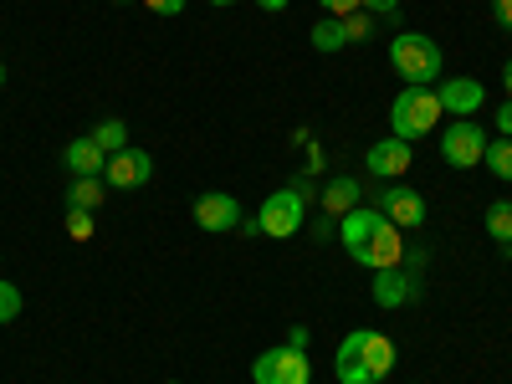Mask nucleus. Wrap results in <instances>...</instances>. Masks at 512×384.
I'll return each instance as SVG.
<instances>
[{
	"label": "nucleus",
	"instance_id": "obj_35",
	"mask_svg": "<svg viewBox=\"0 0 512 384\" xmlns=\"http://www.w3.org/2000/svg\"><path fill=\"white\" fill-rule=\"evenodd\" d=\"M169 384H185V379H169Z\"/></svg>",
	"mask_w": 512,
	"mask_h": 384
},
{
	"label": "nucleus",
	"instance_id": "obj_37",
	"mask_svg": "<svg viewBox=\"0 0 512 384\" xmlns=\"http://www.w3.org/2000/svg\"><path fill=\"white\" fill-rule=\"evenodd\" d=\"M507 256H512V246H507Z\"/></svg>",
	"mask_w": 512,
	"mask_h": 384
},
{
	"label": "nucleus",
	"instance_id": "obj_10",
	"mask_svg": "<svg viewBox=\"0 0 512 384\" xmlns=\"http://www.w3.org/2000/svg\"><path fill=\"white\" fill-rule=\"evenodd\" d=\"M436 98H441V113L472 118V113H482V103H487V88H482L477 77H441V82H436Z\"/></svg>",
	"mask_w": 512,
	"mask_h": 384
},
{
	"label": "nucleus",
	"instance_id": "obj_2",
	"mask_svg": "<svg viewBox=\"0 0 512 384\" xmlns=\"http://www.w3.org/2000/svg\"><path fill=\"white\" fill-rule=\"evenodd\" d=\"M436 123H441V98H436V88H405V93L390 103V134L405 139V144H420Z\"/></svg>",
	"mask_w": 512,
	"mask_h": 384
},
{
	"label": "nucleus",
	"instance_id": "obj_30",
	"mask_svg": "<svg viewBox=\"0 0 512 384\" xmlns=\"http://www.w3.org/2000/svg\"><path fill=\"white\" fill-rule=\"evenodd\" d=\"M308 338H313V333H308V328H303V323H297V328H292V333H287V344H292V349H308Z\"/></svg>",
	"mask_w": 512,
	"mask_h": 384
},
{
	"label": "nucleus",
	"instance_id": "obj_9",
	"mask_svg": "<svg viewBox=\"0 0 512 384\" xmlns=\"http://www.w3.org/2000/svg\"><path fill=\"white\" fill-rule=\"evenodd\" d=\"M246 216H241V200L236 195H226V190H205V195H195V226L200 231H236Z\"/></svg>",
	"mask_w": 512,
	"mask_h": 384
},
{
	"label": "nucleus",
	"instance_id": "obj_16",
	"mask_svg": "<svg viewBox=\"0 0 512 384\" xmlns=\"http://www.w3.org/2000/svg\"><path fill=\"white\" fill-rule=\"evenodd\" d=\"M359 205V180H328L323 190V216H349Z\"/></svg>",
	"mask_w": 512,
	"mask_h": 384
},
{
	"label": "nucleus",
	"instance_id": "obj_15",
	"mask_svg": "<svg viewBox=\"0 0 512 384\" xmlns=\"http://www.w3.org/2000/svg\"><path fill=\"white\" fill-rule=\"evenodd\" d=\"M364 364H369V374H374V384L379 379H390L395 374V344H390V338H384V333H374V328H364Z\"/></svg>",
	"mask_w": 512,
	"mask_h": 384
},
{
	"label": "nucleus",
	"instance_id": "obj_33",
	"mask_svg": "<svg viewBox=\"0 0 512 384\" xmlns=\"http://www.w3.org/2000/svg\"><path fill=\"white\" fill-rule=\"evenodd\" d=\"M205 6H236V0H205Z\"/></svg>",
	"mask_w": 512,
	"mask_h": 384
},
{
	"label": "nucleus",
	"instance_id": "obj_1",
	"mask_svg": "<svg viewBox=\"0 0 512 384\" xmlns=\"http://www.w3.org/2000/svg\"><path fill=\"white\" fill-rule=\"evenodd\" d=\"M390 67L400 72L405 88H436L446 57H441V47H436L425 31H400V36L390 41Z\"/></svg>",
	"mask_w": 512,
	"mask_h": 384
},
{
	"label": "nucleus",
	"instance_id": "obj_8",
	"mask_svg": "<svg viewBox=\"0 0 512 384\" xmlns=\"http://www.w3.org/2000/svg\"><path fill=\"white\" fill-rule=\"evenodd\" d=\"M369 292H374L379 308H405V303H415V297H420V262H410V267L400 262V267H390V272H374Z\"/></svg>",
	"mask_w": 512,
	"mask_h": 384
},
{
	"label": "nucleus",
	"instance_id": "obj_31",
	"mask_svg": "<svg viewBox=\"0 0 512 384\" xmlns=\"http://www.w3.org/2000/svg\"><path fill=\"white\" fill-rule=\"evenodd\" d=\"M256 6H262L267 16H277V11H287V6H292V0H256Z\"/></svg>",
	"mask_w": 512,
	"mask_h": 384
},
{
	"label": "nucleus",
	"instance_id": "obj_32",
	"mask_svg": "<svg viewBox=\"0 0 512 384\" xmlns=\"http://www.w3.org/2000/svg\"><path fill=\"white\" fill-rule=\"evenodd\" d=\"M502 93H507V98H512V62H507V67H502Z\"/></svg>",
	"mask_w": 512,
	"mask_h": 384
},
{
	"label": "nucleus",
	"instance_id": "obj_26",
	"mask_svg": "<svg viewBox=\"0 0 512 384\" xmlns=\"http://www.w3.org/2000/svg\"><path fill=\"white\" fill-rule=\"evenodd\" d=\"M492 118H497V139H512V98H502V108Z\"/></svg>",
	"mask_w": 512,
	"mask_h": 384
},
{
	"label": "nucleus",
	"instance_id": "obj_27",
	"mask_svg": "<svg viewBox=\"0 0 512 384\" xmlns=\"http://www.w3.org/2000/svg\"><path fill=\"white\" fill-rule=\"evenodd\" d=\"M144 6H149L154 16H180V11H185V0H144Z\"/></svg>",
	"mask_w": 512,
	"mask_h": 384
},
{
	"label": "nucleus",
	"instance_id": "obj_29",
	"mask_svg": "<svg viewBox=\"0 0 512 384\" xmlns=\"http://www.w3.org/2000/svg\"><path fill=\"white\" fill-rule=\"evenodd\" d=\"M492 16H497V21L512 31V0H492Z\"/></svg>",
	"mask_w": 512,
	"mask_h": 384
},
{
	"label": "nucleus",
	"instance_id": "obj_7",
	"mask_svg": "<svg viewBox=\"0 0 512 384\" xmlns=\"http://www.w3.org/2000/svg\"><path fill=\"white\" fill-rule=\"evenodd\" d=\"M149 180H154V159H149L139 144L108 154V169H103V185H108V190H144Z\"/></svg>",
	"mask_w": 512,
	"mask_h": 384
},
{
	"label": "nucleus",
	"instance_id": "obj_36",
	"mask_svg": "<svg viewBox=\"0 0 512 384\" xmlns=\"http://www.w3.org/2000/svg\"><path fill=\"white\" fill-rule=\"evenodd\" d=\"M118 6H128V0H118Z\"/></svg>",
	"mask_w": 512,
	"mask_h": 384
},
{
	"label": "nucleus",
	"instance_id": "obj_14",
	"mask_svg": "<svg viewBox=\"0 0 512 384\" xmlns=\"http://www.w3.org/2000/svg\"><path fill=\"white\" fill-rule=\"evenodd\" d=\"M62 164L72 169V175H103V169H108V154L93 144V134H82V139H72V144L62 149Z\"/></svg>",
	"mask_w": 512,
	"mask_h": 384
},
{
	"label": "nucleus",
	"instance_id": "obj_13",
	"mask_svg": "<svg viewBox=\"0 0 512 384\" xmlns=\"http://www.w3.org/2000/svg\"><path fill=\"white\" fill-rule=\"evenodd\" d=\"M333 374H338V384H374V374H369V364H364V328H354L344 344H338Z\"/></svg>",
	"mask_w": 512,
	"mask_h": 384
},
{
	"label": "nucleus",
	"instance_id": "obj_6",
	"mask_svg": "<svg viewBox=\"0 0 512 384\" xmlns=\"http://www.w3.org/2000/svg\"><path fill=\"white\" fill-rule=\"evenodd\" d=\"M379 216L384 221H395L400 231H415V226H425V216H431V205H425V195L420 190H410V185H400V180H390L379 190Z\"/></svg>",
	"mask_w": 512,
	"mask_h": 384
},
{
	"label": "nucleus",
	"instance_id": "obj_17",
	"mask_svg": "<svg viewBox=\"0 0 512 384\" xmlns=\"http://www.w3.org/2000/svg\"><path fill=\"white\" fill-rule=\"evenodd\" d=\"M103 190H108V185H103L98 175H77L72 190H67V205H77V210H98V205H103Z\"/></svg>",
	"mask_w": 512,
	"mask_h": 384
},
{
	"label": "nucleus",
	"instance_id": "obj_19",
	"mask_svg": "<svg viewBox=\"0 0 512 384\" xmlns=\"http://www.w3.org/2000/svg\"><path fill=\"white\" fill-rule=\"evenodd\" d=\"M487 236L497 246H512V200H492L487 205Z\"/></svg>",
	"mask_w": 512,
	"mask_h": 384
},
{
	"label": "nucleus",
	"instance_id": "obj_4",
	"mask_svg": "<svg viewBox=\"0 0 512 384\" xmlns=\"http://www.w3.org/2000/svg\"><path fill=\"white\" fill-rule=\"evenodd\" d=\"M251 384H313L308 349H292V344L262 349L251 359Z\"/></svg>",
	"mask_w": 512,
	"mask_h": 384
},
{
	"label": "nucleus",
	"instance_id": "obj_12",
	"mask_svg": "<svg viewBox=\"0 0 512 384\" xmlns=\"http://www.w3.org/2000/svg\"><path fill=\"white\" fill-rule=\"evenodd\" d=\"M374 226H379V210L374 205H354L344 221H338V246H344L354 262L364 267V256H369V241H374Z\"/></svg>",
	"mask_w": 512,
	"mask_h": 384
},
{
	"label": "nucleus",
	"instance_id": "obj_21",
	"mask_svg": "<svg viewBox=\"0 0 512 384\" xmlns=\"http://www.w3.org/2000/svg\"><path fill=\"white\" fill-rule=\"evenodd\" d=\"M482 164L492 169L497 180H512V139H492L487 154H482Z\"/></svg>",
	"mask_w": 512,
	"mask_h": 384
},
{
	"label": "nucleus",
	"instance_id": "obj_11",
	"mask_svg": "<svg viewBox=\"0 0 512 384\" xmlns=\"http://www.w3.org/2000/svg\"><path fill=\"white\" fill-rule=\"evenodd\" d=\"M415 144H405V139H379V144H369V154H364V169H369V175L374 180H400L405 175V169L415 164V154H410Z\"/></svg>",
	"mask_w": 512,
	"mask_h": 384
},
{
	"label": "nucleus",
	"instance_id": "obj_3",
	"mask_svg": "<svg viewBox=\"0 0 512 384\" xmlns=\"http://www.w3.org/2000/svg\"><path fill=\"white\" fill-rule=\"evenodd\" d=\"M256 236H267V241H287V236H297L303 231V221H308V200L297 195L292 185H282L277 195H267L262 200V210H256Z\"/></svg>",
	"mask_w": 512,
	"mask_h": 384
},
{
	"label": "nucleus",
	"instance_id": "obj_34",
	"mask_svg": "<svg viewBox=\"0 0 512 384\" xmlns=\"http://www.w3.org/2000/svg\"><path fill=\"white\" fill-rule=\"evenodd\" d=\"M0 88H6V62H0Z\"/></svg>",
	"mask_w": 512,
	"mask_h": 384
},
{
	"label": "nucleus",
	"instance_id": "obj_18",
	"mask_svg": "<svg viewBox=\"0 0 512 384\" xmlns=\"http://www.w3.org/2000/svg\"><path fill=\"white\" fill-rule=\"evenodd\" d=\"M338 47H349V31H344V21H338V16H323L313 26V52H338Z\"/></svg>",
	"mask_w": 512,
	"mask_h": 384
},
{
	"label": "nucleus",
	"instance_id": "obj_24",
	"mask_svg": "<svg viewBox=\"0 0 512 384\" xmlns=\"http://www.w3.org/2000/svg\"><path fill=\"white\" fill-rule=\"evenodd\" d=\"M344 31H349V41H369L374 36V16L369 11H354V16H344Z\"/></svg>",
	"mask_w": 512,
	"mask_h": 384
},
{
	"label": "nucleus",
	"instance_id": "obj_22",
	"mask_svg": "<svg viewBox=\"0 0 512 384\" xmlns=\"http://www.w3.org/2000/svg\"><path fill=\"white\" fill-rule=\"evenodd\" d=\"M21 308H26V303H21V287L0 277V328L16 323V318H21Z\"/></svg>",
	"mask_w": 512,
	"mask_h": 384
},
{
	"label": "nucleus",
	"instance_id": "obj_20",
	"mask_svg": "<svg viewBox=\"0 0 512 384\" xmlns=\"http://www.w3.org/2000/svg\"><path fill=\"white\" fill-rule=\"evenodd\" d=\"M93 144H98L103 154H118V149H128V128H123V118H103V123L93 128Z\"/></svg>",
	"mask_w": 512,
	"mask_h": 384
},
{
	"label": "nucleus",
	"instance_id": "obj_5",
	"mask_svg": "<svg viewBox=\"0 0 512 384\" xmlns=\"http://www.w3.org/2000/svg\"><path fill=\"white\" fill-rule=\"evenodd\" d=\"M487 134H482V123L477 118H451L446 123V134H441V159L451 169H477L482 154H487Z\"/></svg>",
	"mask_w": 512,
	"mask_h": 384
},
{
	"label": "nucleus",
	"instance_id": "obj_28",
	"mask_svg": "<svg viewBox=\"0 0 512 384\" xmlns=\"http://www.w3.org/2000/svg\"><path fill=\"white\" fill-rule=\"evenodd\" d=\"M364 11L379 21V16H395V11H400V0H364Z\"/></svg>",
	"mask_w": 512,
	"mask_h": 384
},
{
	"label": "nucleus",
	"instance_id": "obj_23",
	"mask_svg": "<svg viewBox=\"0 0 512 384\" xmlns=\"http://www.w3.org/2000/svg\"><path fill=\"white\" fill-rule=\"evenodd\" d=\"M67 236H72V241H93V210L67 205Z\"/></svg>",
	"mask_w": 512,
	"mask_h": 384
},
{
	"label": "nucleus",
	"instance_id": "obj_25",
	"mask_svg": "<svg viewBox=\"0 0 512 384\" xmlns=\"http://www.w3.org/2000/svg\"><path fill=\"white\" fill-rule=\"evenodd\" d=\"M318 6H323L328 16H338V21H344V16H354V11H364V0H318Z\"/></svg>",
	"mask_w": 512,
	"mask_h": 384
}]
</instances>
